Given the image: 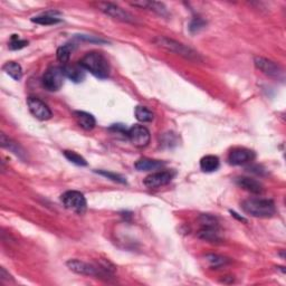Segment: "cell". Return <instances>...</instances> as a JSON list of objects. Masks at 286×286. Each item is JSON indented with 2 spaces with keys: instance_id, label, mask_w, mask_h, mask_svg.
Returning <instances> with one entry per match:
<instances>
[{
  "instance_id": "5bb4252c",
  "label": "cell",
  "mask_w": 286,
  "mask_h": 286,
  "mask_svg": "<svg viewBox=\"0 0 286 286\" xmlns=\"http://www.w3.org/2000/svg\"><path fill=\"white\" fill-rule=\"evenodd\" d=\"M63 72L67 79L74 82V83H80V82L85 79V70L80 64H67L63 65Z\"/></svg>"
},
{
  "instance_id": "2e32d148",
  "label": "cell",
  "mask_w": 286,
  "mask_h": 286,
  "mask_svg": "<svg viewBox=\"0 0 286 286\" xmlns=\"http://www.w3.org/2000/svg\"><path fill=\"white\" fill-rule=\"evenodd\" d=\"M166 166V163L160 160H153L148 158H142L135 162L134 167L139 171H152V170H160V169Z\"/></svg>"
},
{
  "instance_id": "7c38bea8",
  "label": "cell",
  "mask_w": 286,
  "mask_h": 286,
  "mask_svg": "<svg viewBox=\"0 0 286 286\" xmlns=\"http://www.w3.org/2000/svg\"><path fill=\"white\" fill-rule=\"evenodd\" d=\"M254 158L255 153L251 150L246 148H236L230 151L228 161L232 166H241V164H246L253 161Z\"/></svg>"
},
{
  "instance_id": "7402d4cb",
  "label": "cell",
  "mask_w": 286,
  "mask_h": 286,
  "mask_svg": "<svg viewBox=\"0 0 286 286\" xmlns=\"http://www.w3.org/2000/svg\"><path fill=\"white\" fill-rule=\"evenodd\" d=\"M135 118H137L140 122H151L154 119V114L151 110H149L145 106H137L135 108Z\"/></svg>"
},
{
  "instance_id": "7a4b0ae2",
  "label": "cell",
  "mask_w": 286,
  "mask_h": 286,
  "mask_svg": "<svg viewBox=\"0 0 286 286\" xmlns=\"http://www.w3.org/2000/svg\"><path fill=\"white\" fill-rule=\"evenodd\" d=\"M153 42L157 46L161 47L163 48V50H166L168 52L174 53V54L186 58V60H189L191 62H197V63H200L203 61L199 53H197L195 50H192V48L183 45V44L179 43L177 41L170 40V38H168V37L158 36L154 38Z\"/></svg>"
},
{
  "instance_id": "ba28073f",
  "label": "cell",
  "mask_w": 286,
  "mask_h": 286,
  "mask_svg": "<svg viewBox=\"0 0 286 286\" xmlns=\"http://www.w3.org/2000/svg\"><path fill=\"white\" fill-rule=\"evenodd\" d=\"M98 7L102 13H104L108 16L112 17L116 21L123 22V23H129V24H134L135 23V18L131 15L130 13H128L127 11H124L119 6H116L114 4L111 3H99Z\"/></svg>"
},
{
  "instance_id": "e0dca14e",
  "label": "cell",
  "mask_w": 286,
  "mask_h": 286,
  "mask_svg": "<svg viewBox=\"0 0 286 286\" xmlns=\"http://www.w3.org/2000/svg\"><path fill=\"white\" fill-rule=\"evenodd\" d=\"M0 143H2L3 148L9 150V151L13 152L14 154H16L17 157H19L21 159H25L26 157L25 150H24L17 142H15L13 139L7 137L5 133H2V135H0Z\"/></svg>"
},
{
  "instance_id": "ac0fdd59",
  "label": "cell",
  "mask_w": 286,
  "mask_h": 286,
  "mask_svg": "<svg viewBox=\"0 0 286 286\" xmlns=\"http://www.w3.org/2000/svg\"><path fill=\"white\" fill-rule=\"evenodd\" d=\"M74 116L77 124H79L82 129L90 131L95 128L96 121L92 114L84 112V111H76V112H74Z\"/></svg>"
},
{
  "instance_id": "484cf974",
  "label": "cell",
  "mask_w": 286,
  "mask_h": 286,
  "mask_svg": "<svg viewBox=\"0 0 286 286\" xmlns=\"http://www.w3.org/2000/svg\"><path fill=\"white\" fill-rule=\"evenodd\" d=\"M64 156L65 158L69 160V161H71L72 163H74L76 164V166H81V167H85L87 166V161L86 160L80 156L79 153H76L74 151H69V150H65L64 151Z\"/></svg>"
},
{
  "instance_id": "6da1fadb",
  "label": "cell",
  "mask_w": 286,
  "mask_h": 286,
  "mask_svg": "<svg viewBox=\"0 0 286 286\" xmlns=\"http://www.w3.org/2000/svg\"><path fill=\"white\" fill-rule=\"evenodd\" d=\"M79 64L91 74L101 80L108 79L110 75V64L103 54L99 52H90L82 58Z\"/></svg>"
},
{
  "instance_id": "4316f807",
  "label": "cell",
  "mask_w": 286,
  "mask_h": 286,
  "mask_svg": "<svg viewBox=\"0 0 286 286\" xmlns=\"http://www.w3.org/2000/svg\"><path fill=\"white\" fill-rule=\"evenodd\" d=\"M207 23L203 21L202 18L200 17H195L190 22V25H189V31L192 34H196V33H199L201 29H203L206 27Z\"/></svg>"
},
{
  "instance_id": "ffe728a7",
  "label": "cell",
  "mask_w": 286,
  "mask_h": 286,
  "mask_svg": "<svg viewBox=\"0 0 286 286\" xmlns=\"http://www.w3.org/2000/svg\"><path fill=\"white\" fill-rule=\"evenodd\" d=\"M198 237L210 243H218L221 240L218 228H211V227H202V229L198 232Z\"/></svg>"
},
{
  "instance_id": "4fadbf2b",
  "label": "cell",
  "mask_w": 286,
  "mask_h": 286,
  "mask_svg": "<svg viewBox=\"0 0 286 286\" xmlns=\"http://www.w3.org/2000/svg\"><path fill=\"white\" fill-rule=\"evenodd\" d=\"M236 185L243 188L244 190L251 192V193H256V195H258V193H261L264 190L263 185L258 181L256 180L254 178H249V177H238L236 178Z\"/></svg>"
},
{
  "instance_id": "8fae6325",
  "label": "cell",
  "mask_w": 286,
  "mask_h": 286,
  "mask_svg": "<svg viewBox=\"0 0 286 286\" xmlns=\"http://www.w3.org/2000/svg\"><path fill=\"white\" fill-rule=\"evenodd\" d=\"M174 177V172L170 170H164V171H157L144 179V186L150 189L152 188H159L162 186H166L168 183H170Z\"/></svg>"
},
{
  "instance_id": "9a60e30c",
  "label": "cell",
  "mask_w": 286,
  "mask_h": 286,
  "mask_svg": "<svg viewBox=\"0 0 286 286\" xmlns=\"http://www.w3.org/2000/svg\"><path fill=\"white\" fill-rule=\"evenodd\" d=\"M134 7H139L141 9H148V11H151L153 13H156L160 16L168 17L169 13L167 7L164 6V4L158 3V2H147V0H141V2H134L131 4Z\"/></svg>"
},
{
  "instance_id": "9c48e42d",
  "label": "cell",
  "mask_w": 286,
  "mask_h": 286,
  "mask_svg": "<svg viewBox=\"0 0 286 286\" xmlns=\"http://www.w3.org/2000/svg\"><path fill=\"white\" fill-rule=\"evenodd\" d=\"M128 138L131 143L137 148H145L150 143V131L143 125H133L128 130Z\"/></svg>"
},
{
  "instance_id": "4dcf8cb0",
  "label": "cell",
  "mask_w": 286,
  "mask_h": 286,
  "mask_svg": "<svg viewBox=\"0 0 286 286\" xmlns=\"http://www.w3.org/2000/svg\"><path fill=\"white\" fill-rule=\"evenodd\" d=\"M230 212H231V215L234 216V217H236L237 219H238V220H240V221H244V222H247V220L245 219V218H243V217H239V216H238V214H236L235 211H230Z\"/></svg>"
},
{
  "instance_id": "30bf717a",
  "label": "cell",
  "mask_w": 286,
  "mask_h": 286,
  "mask_svg": "<svg viewBox=\"0 0 286 286\" xmlns=\"http://www.w3.org/2000/svg\"><path fill=\"white\" fill-rule=\"evenodd\" d=\"M27 105L31 113L35 116L36 119L41 121H46L52 118V111L48 108V105L43 102L41 99L35 98V96H29L27 99Z\"/></svg>"
},
{
  "instance_id": "277c9868",
  "label": "cell",
  "mask_w": 286,
  "mask_h": 286,
  "mask_svg": "<svg viewBox=\"0 0 286 286\" xmlns=\"http://www.w3.org/2000/svg\"><path fill=\"white\" fill-rule=\"evenodd\" d=\"M66 266L72 270V272L80 275L95 276V277H100V278H109V276L112 275V273L108 272V270H106L102 265L95 266L89 263H85V261L80 259L67 260Z\"/></svg>"
},
{
  "instance_id": "5b68a950",
  "label": "cell",
  "mask_w": 286,
  "mask_h": 286,
  "mask_svg": "<svg viewBox=\"0 0 286 286\" xmlns=\"http://www.w3.org/2000/svg\"><path fill=\"white\" fill-rule=\"evenodd\" d=\"M64 79L65 75L62 67L53 66L51 69H48L45 72V74L43 75L42 83L47 91L56 92L62 89L63 84H64Z\"/></svg>"
},
{
  "instance_id": "3957f363",
  "label": "cell",
  "mask_w": 286,
  "mask_h": 286,
  "mask_svg": "<svg viewBox=\"0 0 286 286\" xmlns=\"http://www.w3.org/2000/svg\"><path fill=\"white\" fill-rule=\"evenodd\" d=\"M241 209L247 215L256 218H269L275 215L276 207L273 200L265 198H250L241 203Z\"/></svg>"
},
{
  "instance_id": "d4e9b609",
  "label": "cell",
  "mask_w": 286,
  "mask_h": 286,
  "mask_svg": "<svg viewBox=\"0 0 286 286\" xmlns=\"http://www.w3.org/2000/svg\"><path fill=\"white\" fill-rule=\"evenodd\" d=\"M72 51H73V47L70 45V44H67V45H64V46H61L60 48H58L57 53H56L57 60L61 63H63V65L67 64V63L70 62Z\"/></svg>"
},
{
  "instance_id": "f1b7e54d",
  "label": "cell",
  "mask_w": 286,
  "mask_h": 286,
  "mask_svg": "<svg viewBox=\"0 0 286 286\" xmlns=\"http://www.w3.org/2000/svg\"><path fill=\"white\" fill-rule=\"evenodd\" d=\"M199 221L202 227H211V228H218V220L211 215H201Z\"/></svg>"
},
{
  "instance_id": "603a6c76",
  "label": "cell",
  "mask_w": 286,
  "mask_h": 286,
  "mask_svg": "<svg viewBox=\"0 0 286 286\" xmlns=\"http://www.w3.org/2000/svg\"><path fill=\"white\" fill-rule=\"evenodd\" d=\"M32 22L38 24V25H43V26H51V25H56V24L61 23V19H58L55 16H51L48 14H44L41 15V16H36L32 18Z\"/></svg>"
},
{
  "instance_id": "52a82bcc",
  "label": "cell",
  "mask_w": 286,
  "mask_h": 286,
  "mask_svg": "<svg viewBox=\"0 0 286 286\" xmlns=\"http://www.w3.org/2000/svg\"><path fill=\"white\" fill-rule=\"evenodd\" d=\"M254 64L256 69L259 70L263 74L268 77H273V79H283V69L275 62L267 60L265 57L256 56L254 58Z\"/></svg>"
},
{
  "instance_id": "cb8c5ba5",
  "label": "cell",
  "mask_w": 286,
  "mask_h": 286,
  "mask_svg": "<svg viewBox=\"0 0 286 286\" xmlns=\"http://www.w3.org/2000/svg\"><path fill=\"white\" fill-rule=\"evenodd\" d=\"M206 260L208 261V264L211 268H218L221 267V266H225L226 264L229 263V259L226 257H222V256L219 255H215V254H210L206 256Z\"/></svg>"
},
{
  "instance_id": "44dd1931",
  "label": "cell",
  "mask_w": 286,
  "mask_h": 286,
  "mask_svg": "<svg viewBox=\"0 0 286 286\" xmlns=\"http://www.w3.org/2000/svg\"><path fill=\"white\" fill-rule=\"evenodd\" d=\"M3 70L6 72V74H8L15 81H19L23 77V69L22 66L16 62H8L4 65Z\"/></svg>"
},
{
  "instance_id": "8992f818",
  "label": "cell",
  "mask_w": 286,
  "mask_h": 286,
  "mask_svg": "<svg viewBox=\"0 0 286 286\" xmlns=\"http://www.w3.org/2000/svg\"><path fill=\"white\" fill-rule=\"evenodd\" d=\"M61 200L65 208L77 214H83L86 210V199L83 193L75 190L66 191L62 195Z\"/></svg>"
},
{
  "instance_id": "83f0119b",
  "label": "cell",
  "mask_w": 286,
  "mask_h": 286,
  "mask_svg": "<svg viewBox=\"0 0 286 286\" xmlns=\"http://www.w3.org/2000/svg\"><path fill=\"white\" fill-rule=\"evenodd\" d=\"M28 45V42L27 41H24L21 40V38L18 37V35H13L12 36V41L9 43V50L12 51H17V50H22V48L26 47Z\"/></svg>"
},
{
  "instance_id": "d6986e66",
  "label": "cell",
  "mask_w": 286,
  "mask_h": 286,
  "mask_svg": "<svg viewBox=\"0 0 286 286\" xmlns=\"http://www.w3.org/2000/svg\"><path fill=\"white\" fill-rule=\"evenodd\" d=\"M219 158L216 156H205L200 160V169L203 172H214L218 168H219Z\"/></svg>"
},
{
  "instance_id": "f546056e",
  "label": "cell",
  "mask_w": 286,
  "mask_h": 286,
  "mask_svg": "<svg viewBox=\"0 0 286 286\" xmlns=\"http://www.w3.org/2000/svg\"><path fill=\"white\" fill-rule=\"evenodd\" d=\"M99 174H101V176H104L106 177L108 179H111V180H113L115 182H119V183H127V180H125V178L122 177V176H120V174H116V173H113V172H109V171H105V170H98L96 171Z\"/></svg>"
}]
</instances>
